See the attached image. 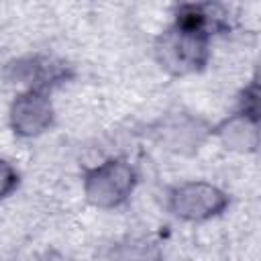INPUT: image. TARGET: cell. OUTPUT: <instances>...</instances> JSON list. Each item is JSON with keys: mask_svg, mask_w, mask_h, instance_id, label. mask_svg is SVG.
<instances>
[{"mask_svg": "<svg viewBox=\"0 0 261 261\" xmlns=\"http://www.w3.org/2000/svg\"><path fill=\"white\" fill-rule=\"evenodd\" d=\"M212 39L171 22L153 45V53L161 69L169 75H190L202 71L210 61Z\"/></svg>", "mask_w": 261, "mask_h": 261, "instance_id": "1", "label": "cell"}, {"mask_svg": "<svg viewBox=\"0 0 261 261\" xmlns=\"http://www.w3.org/2000/svg\"><path fill=\"white\" fill-rule=\"evenodd\" d=\"M139 184L135 165L120 157L104 159L92 165L82 175V190L86 200L100 210H114L128 202Z\"/></svg>", "mask_w": 261, "mask_h": 261, "instance_id": "2", "label": "cell"}, {"mask_svg": "<svg viewBox=\"0 0 261 261\" xmlns=\"http://www.w3.org/2000/svg\"><path fill=\"white\" fill-rule=\"evenodd\" d=\"M230 204L228 194L212 181L190 179L173 186L165 196L171 216L184 222H206L220 216Z\"/></svg>", "mask_w": 261, "mask_h": 261, "instance_id": "3", "label": "cell"}, {"mask_svg": "<svg viewBox=\"0 0 261 261\" xmlns=\"http://www.w3.org/2000/svg\"><path fill=\"white\" fill-rule=\"evenodd\" d=\"M257 82H251L239 100V108L220 120L210 133L218 137V141L239 153H253L259 147V110H257Z\"/></svg>", "mask_w": 261, "mask_h": 261, "instance_id": "4", "label": "cell"}, {"mask_svg": "<svg viewBox=\"0 0 261 261\" xmlns=\"http://www.w3.org/2000/svg\"><path fill=\"white\" fill-rule=\"evenodd\" d=\"M55 108L47 92L22 90L14 96L8 108L10 128L22 139H35L51 128Z\"/></svg>", "mask_w": 261, "mask_h": 261, "instance_id": "5", "label": "cell"}, {"mask_svg": "<svg viewBox=\"0 0 261 261\" xmlns=\"http://www.w3.org/2000/svg\"><path fill=\"white\" fill-rule=\"evenodd\" d=\"M71 69L65 61L51 55H29L10 65V77L24 86V90L51 92L69 80Z\"/></svg>", "mask_w": 261, "mask_h": 261, "instance_id": "6", "label": "cell"}, {"mask_svg": "<svg viewBox=\"0 0 261 261\" xmlns=\"http://www.w3.org/2000/svg\"><path fill=\"white\" fill-rule=\"evenodd\" d=\"M208 133L210 130L204 126L202 120L192 118L188 114H179V116L165 120L159 130L161 141L167 145V149H173L179 153L198 149V145L206 139Z\"/></svg>", "mask_w": 261, "mask_h": 261, "instance_id": "7", "label": "cell"}, {"mask_svg": "<svg viewBox=\"0 0 261 261\" xmlns=\"http://www.w3.org/2000/svg\"><path fill=\"white\" fill-rule=\"evenodd\" d=\"M106 261H163V253L155 241L133 237L116 243L108 251Z\"/></svg>", "mask_w": 261, "mask_h": 261, "instance_id": "8", "label": "cell"}, {"mask_svg": "<svg viewBox=\"0 0 261 261\" xmlns=\"http://www.w3.org/2000/svg\"><path fill=\"white\" fill-rule=\"evenodd\" d=\"M18 184H20L18 169L10 161H6V159L0 157V202L4 198H8L18 188Z\"/></svg>", "mask_w": 261, "mask_h": 261, "instance_id": "9", "label": "cell"}]
</instances>
